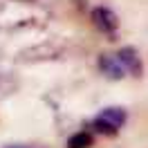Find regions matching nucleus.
Segmentation results:
<instances>
[{"mask_svg":"<svg viewBox=\"0 0 148 148\" xmlns=\"http://www.w3.org/2000/svg\"><path fill=\"white\" fill-rule=\"evenodd\" d=\"M92 23H94V27H99V32H106V34H112L114 29L119 27L117 14L110 11L108 7H97V9H92Z\"/></svg>","mask_w":148,"mask_h":148,"instance_id":"obj_1","label":"nucleus"},{"mask_svg":"<svg viewBox=\"0 0 148 148\" xmlns=\"http://www.w3.org/2000/svg\"><path fill=\"white\" fill-rule=\"evenodd\" d=\"M114 58L119 61V65L123 67V72L128 70V72L135 74V76L141 74V63H139V54H137V49H135V47H121Z\"/></svg>","mask_w":148,"mask_h":148,"instance_id":"obj_2","label":"nucleus"},{"mask_svg":"<svg viewBox=\"0 0 148 148\" xmlns=\"http://www.w3.org/2000/svg\"><path fill=\"white\" fill-rule=\"evenodd\" d=\"M99 70H101L108 79H121L123 76V67L112 54H101L99 56Z\"/></svg>","mask_w":148,"mask_h":148,"instance_id":"obj_3","label":"nucleus"},{"mask_svg":"<svg viewBox=\"0 0 148 148\" xmlns=\"http://www.w3.org/2000/svg\"><path fill=\"white\" fill-rule=\"evenodd\" d=\"M97 119L106 121L108 126H112L114 130H119L121 126L126 123V110H121V108H103Z\"/></svg>","mask_w":148,"mask_h":148,"instance_id":"obj_4","label":"nucleus"},{"mask_svg":"<svg viewBox=\"0 0 148 148\" xmlns=\"http://www.w3.org/2000/svg\"><path fill=\"white\" fill-rule=\"evenodd\" d=\"M94 146V137L90 132H76L67 139V148H92Z\"/></svg>","mask_w":148,"mask_h":148,"instance_id":"obj_5","label":"nucleus"},{"mask_svg":"<svg viewBox=\"0 0 148 148\" xmlns=\"http://www.w3.org/2000/svg\"><path fill=\"white\" fill-rule=\"evenodd\" d=\"M92 128L97 130V132H101V135H108V137H110V135H117V130L112 128V126H108L106 121H101V119H94L92 121Z\"/></svg>","mask_w":148,"mask_h":148,"instance_id":"obj_6","label":"nucleus"},{"mask_svg":"<svg viewBox=\"0 0 148 148\" xmlns=\"http://www.w3.org/2000/svg\"><path fill=\"white\" fill-rule=\"evenodd\" d=\"M9 148H20V146H9Z\"/></svg>","mask_w":148,"mask_h":148,"instance_id":"obj_7","label":"nucleus"}]
</instances>
